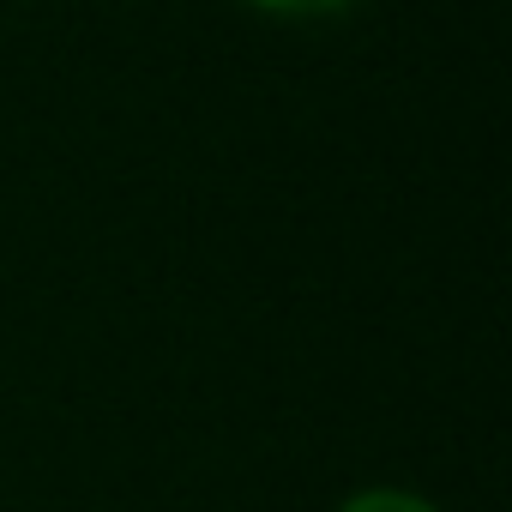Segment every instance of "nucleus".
Returning <instances> with one entry per match:
<instances>
[{"instance_id": "nucleus-2", "label": "nucleus", "mask_w": 512, "mask_h": 512, "mask_svg": "<svg viewBox=\"0 0 512 512\" xmlns=\"http://www.w3.org/2000/svg\"><path fill=\"white\" fill-rule=\"evenodd\" d=\"M247 7H260L272 19H326V13H344L350 0H247Z\"/></svg>"}, {"instance_id": "nucleus-1", "label": "nucleus", "mask_w": 512, "mask_h": 512, "mask_svg": "<svg viewBox=\"0 0 512 512\" xmlns=\"http://www.w3.org/2000/svg\"><path fill=\"white\" fill-rule=\"evenodd\" d=\"M338 512H440L428 494H416V488H356V494H344L338 500Z\"/></svg>"}]
</instances>
